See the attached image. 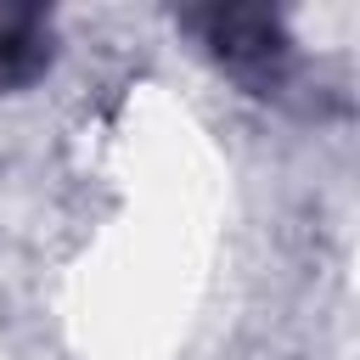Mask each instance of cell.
Segmentation results:
<instances>
[{"label": "cell", "mask_w": 360, "mask_h": 360, "mask_svg": "<svg viewBox=\"0 0 360 360\" xmlns=\"http://www.w3.org/2000/svg\"><path fill=\"white\" fill-rule=\"evenodd\" d=\"M202 34H208V45H214L225 62H236V68H248V62H276V56L287 51L281 22H276L270 11H259V6L208 11V17H202Z\"/></svg>", "instance_id": "6da1fadb"}, {"label": "cell", "mask_w": 360, "mask_h": 360, "mask_svg": "<svg viewBox=\"0 0 360 360\" xmlns=\"http://www.w3.org/2000/svg\"><path fill=\"white\" fill-rule=\"evenodd\" d=\"M51 62V34L34 11L11 17V28H0V84H28L39 68Z\"/></svg>", "instance_id": "7a4b0ae2"}]
</instances>
